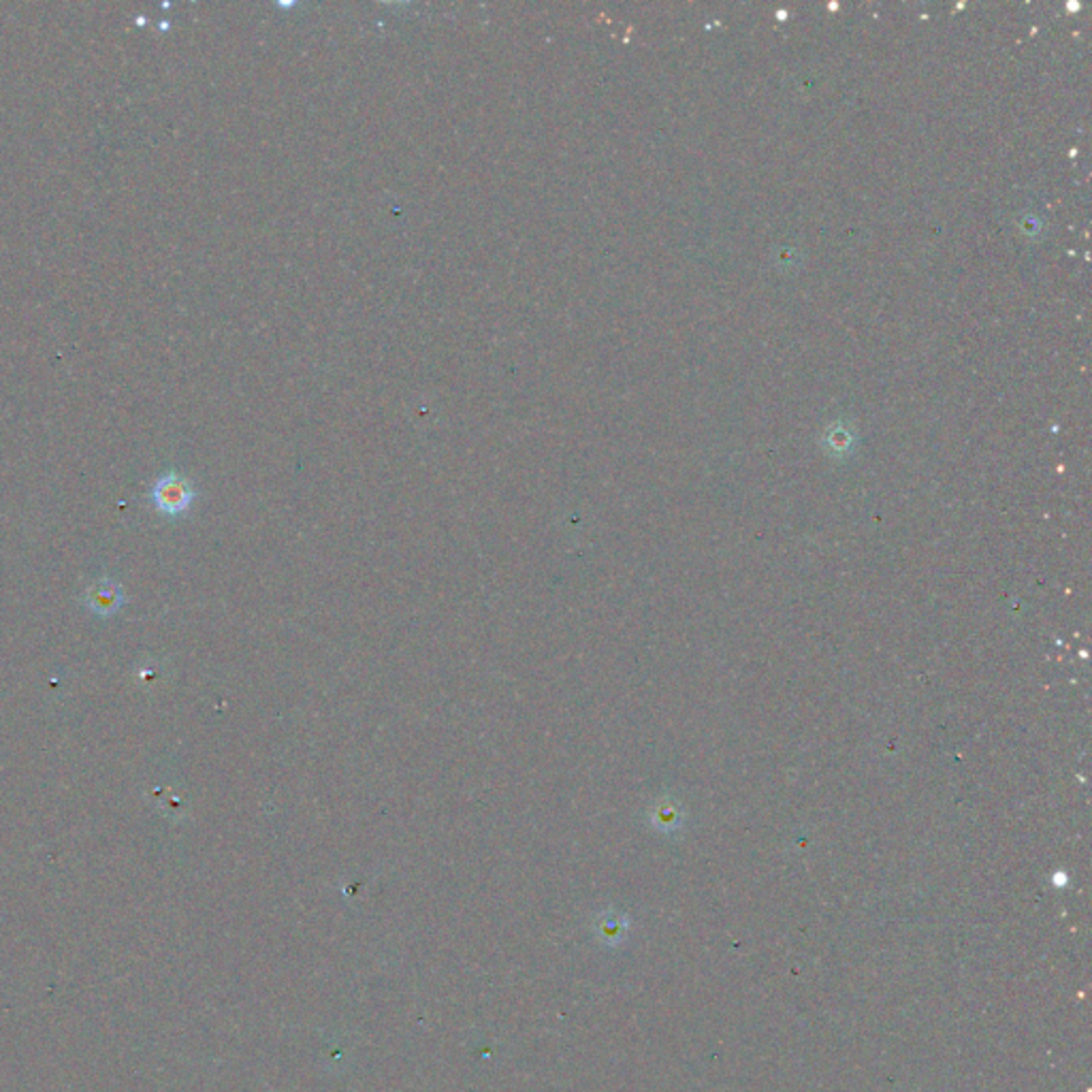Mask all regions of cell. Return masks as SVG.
<instances>
[{
    "mask_svg": "<svg viewBox=\"0 0 1092 1092\" xmlns=\"http://www.w3.org/2000/svg\"><path fill=\"white\" fill-rule=\"evenodd\" d=\"M196 498L193 482L178 472H164L152 484L150 499L158 513L167 516L184 514Z\"/></svg>",
    "mask_w": 1092,
    "mask_h": 1092,
    "instance_id": "obj_1",
    "label": "cell"
},
{
    "mask_svg": "<svg viewBox=\"0 0 1092 1092\" xmlns=\"http://www.w3.org/2000/svg\"><path fill=\"white\" fill-rule=\"evenodd\" d=\"M84 604L99 617H114L124 606V589L120 583L111 578H100L90 585Z\"/></svg>",
    "mask_w": 1092,
    "mask_h": 1092,
    "instance_id": "obj_2",
    "label": "cell"
},
{
    "mask_svg": "<svg viewBox=\"0 0 1092 1092\" xmlns=\"http://www.w3.org/2000/svg\"><path fill=\"white\" fill-rule=\"evenodd\" d=\"M623 932H626V921L621 920H609L602 924V937H604L606 941H621Z\"/></svg>",
    "mask_w": 1092,
    "mask_h": 1092,
    "instance_id": "obj_3",
    "label": "cell"
}]
</instances>
